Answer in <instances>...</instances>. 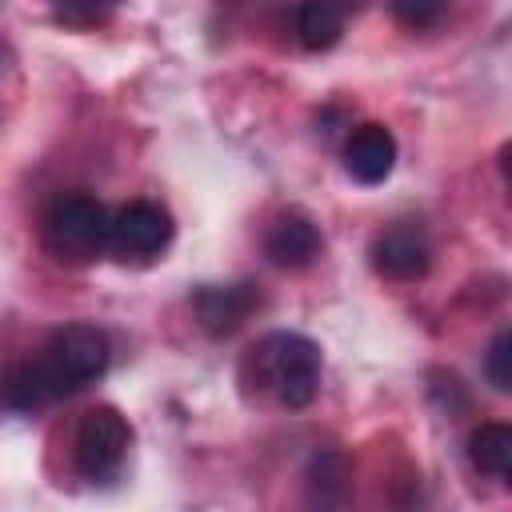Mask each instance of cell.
I'll list each match as a JSON object with an SVG mask.
<instances>
[{"label": "cell", "mask_w": 512, "mask_h": 512, "mask_svg": "<svg viewBox=\"0 0 512 512\" xmlns=\"http://www.w3.org/2000/svg\"><path fill=\"white\" fill-rule=\"evenodd\" d=\"M448 12V0H392V16L396 24L420 32V28H436Z\"/></svg>", "instance_id": "13"}, {"label": "cell", "mask_w": 512, "mask_h": 512, "mask_svg": "<svg viewBox=\"0 0 512 512\" xmlns=\"http://www.w3.org/2000/svg\"><path fill=\"white\" fill-rule=\"evenodd\" d=\"M48 4L64 24H80V28L108 20V12L116 8V0H48Z\"/></svg>", "instance_id": "14"}, {"label": "cell", "mask_w": 512, "mask_h": 512, "mask_svg": "<svg viewBox=\"0 0 512 512\" xmlns=\"http://www.w3.org/2000/svg\"><path fill=\"white\" fill-rule=\"evenodd\" d=\"M256 304H260V296L252 284H204L192 296L196 320L208 336H232L256 312Z\"/></svg>", "instance_id": "7"}, {"label": "cell", "mask_w": 512, "mask_h": 512, "mask_svg": "<svg viewBox=\"0 0 512 512\" xmlns=\"http://www.w3.org/2000/svg\"><path fill=\"white\" fill-rule=\"evenodd\" d=\"M256 380L284 404L308 408L320 392V348L300 332H272L252 348Z\"/></svg>", "instance_id": "1"}, {"label": "cell", "mask_w": 512, "mask_h": 512, "mask_svg": "<svg viewBox=\"0 0 512 512\" xmlns=\"http://www.w3.org/2000/svg\"><path fill=\"white\" fill-rule=\"evenodd\" d=\"M468 460L480 472L508 480L512 476V428L508 424H480L468 436Z\"/></svg>", "instance_id": "11"}, {"label": "cell", "mask_w": 512, "mask_h": 512, "mask_svg": "<svg viewBox=\"0 0 512 512\" xmlns=\"http://www.w3.org/2000/svg\"><path fill=\"white\" fill-rule=\"evenodd\" d=\"M344 168L360 184H384L396 168V136L384 124H360L344 144Z\"/></svg>", "instance_id": "8"}, {"label": "cell", "mask_w": 512, "mask_h": 512, "mask_svg": "<svg viewBox=\"0 0 512 512\" xmlns=\"http://www.w3.org/2000/svg\"><path fill=\"white\" fill-rule=\"evenodd\" d=\"M108 356H112V348L100 328L68 324L44 344V352L32 360V368H36L40 384L48 388V396L56 400V396H72V392L96 384L108 368Z\"/></svg>", "instance_id": "2"}, {"label": "cell", "mask_w": 512, "mask_h": 512, "mask_svg": "<svg viewBox=\"0 0 512 512\" xmlns=\"http://www.w3.org/2000/svg\"><path fill=\"white\" fill-rule=\"evenodd\" d=\"M320 248H324V236L304 212H284L264 232V252L280 268H308L320 256Z\"/></svg>", "instance_id": "9"}, {"label": "cell", "mask_w": 512, "mask_h": 512, "mask_svg": "<svg viewBox=\"0 0 512 512\" xmlns=\"http://www.w3.org/2000/svg\"><path fill=\"white\" fill-rule=\"evenodd\" d=\"M108 208L88 192H64L48 204L44 216V244L56 260L84 264L108 248Z\"/></svg>", "instance_id": "3"}, {"label": "cell", "mask_w": 512, "mask_h": 512, "mask_svg": "<svg viewBox=\"0 0 512 512\" xmlns=\"http://www.w3.org/2000/svg\"><path fill=\"white\" fill-rule=\"evenodd\" d=\"M176 224L172 212L156 200H132L124 204L108 224V248L124 260H148L168 248Z\"/></svg>", "instance_id": "5"}, {"label": "cell", "mask_w": 512, "mask_h": 512, "mask_svg": "<svg viewBox=\"0 0 512 512\" xmlns=\"http://www.w3.org/2000/svg\"><path fill=\"white\" fill-rule=\"evenodd\" d=\"M128 440H132V428H128V420H124L116 408L100 404V408L84 412V420H80V428H76V444H72L76 468H80L88 480L112 476V472L124 464Z\"/></svg>", "instance_id": "4"}, {"label": "cell", "mask_w": 512, "mask_h": 512, "mask_svg": "<svg viewBox=\"0 0 512 512\" xmlns=\"http://www.w3.org/2000/svg\"><path fill=\"white\" fill-rule=\"evenodd\" d=\"M368 256H372V268L380 276L408 284V280L428 276V268H432V240H428V232L420 224L404 220V224H392V228L376 232Z\"/></svg>", "instance_id": "6"}, {"label": "cell", "mask_w": 512, "mask_h": 512, "mask_svg": "<svg viewBox=\"0 0 512 512\" xmlns=\"http://www.w3.org/2000/svg\"><path fill=\"white\" fill-rule=\"evenodd\" d=\"M344 32V4L340 0H300L296 8V36L308 52H328Z\"/></svg>", "instance_id": "10"}, {"label": "cell", "mask_w": 512, "mask_h": 512, "mask_svg": "<svg viewBox=\"0 0 512 512\" xmlns=\"http://www.w3.org/2000/svg\"><path fill=\"white\" fill-rule=\"evenodd\" d=\"M484 376L496 392H508L512 388V332L500 328L488 344V356H484Z\"/></svg>", "instance_id": "12"}]
</instances>
